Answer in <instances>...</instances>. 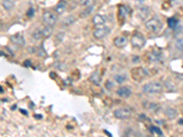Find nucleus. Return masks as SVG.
I'll return each mask as SVG.
<instances>
[{
	"mask_svg": "<svg viewBox=\"0 0 183 137\" xmlns=\"http://www.w3.org/2000/svg\"><path fill=\"white\" fill-rule=\"evenodd\" d=\"M128 42L127 38L125 36H118L113 40V45L117 48H124L126 46Z\"/></svg>",
	"mask_w": 183,
	"mask_h": 137,
	"instance_id": "nucleus-10",
	"label": "nucleus"
},
{
	"mask_svg": "<svg viewBox=\"0 0 183 137\" xmlns=\"http://www.w3.org/2000/svg\"><path fill=\"white\" fill-rule=\"evenodd\" d=\"M117 95L121 98H129L132 95V91L130 88L126 86H123L117 90Z\"/></svg>",
	"mask_w": 183,
	"mask_h": 137,
	"instance_id": "nucleus-9",
	"label": "nucleus"
},
{
	"mask_svg": "<svg viewBox=\"0 0 183 137\" xmlns=\"http://www.w3.org/2000/svg\"><path fill=\"white\" fill-rule=\"evenodd\" d=\"M66 7H67L66 2L64 1V0H61V1L56 5L54 10H55V13L57 15H61L62 13H64V11L66 10Z\"/></svg>",
	"mask_w": 183,
	"mask_h": 137,
	"instance_id": "nucleus-12",
	"label": "nucleus"
},
{
	"mask_svg": "<svg viewBox=\"0 0 183 137\" xmlns=\"http://www.w3.org/2000/svg\"><path fill=\"white\" fill-rule=\"evenodd\" d=\"M92 21H93V24L95 27H97V28L98 27H103V26H105V24L106 22V18H105V16H103V15H101V14H96L93 17Z\"/></svg>",
	"mask_w": 183,
	"mask_h": 137,
	"instance_id": "nucleus-8",
	"label": "nucleus"
},
{
	"mask_svg": "<svg viewBox=\"0 0 183 137\" xmlns=\"http://www.w3.org/2000/svg\"><path fill=\"white\" fill-rule=\"evenodd\" d=\"M152 130L153 131H155L156 133H159V134H162V132L159 130V128H157V127H154V126H152Z\"/></svg>",
	"mask_w": 183,
	"mask_h": 137,
	"instance_id": "nucleus-26",
	"label": "nucleus"
},
{
	"mask_svg": "<svg viewBox=\"0 0 183 137\" xmlns=\"http://www.w3.org/2000/svg\"><path fill=\"white\" fill-rule=\"evenodd\" d=\"M76 17L73 16V15H71V16H67L65 17L61 21V26L62 27H69L72 25V24L75 22Z\"/></svg>",
	"mask_w": 183,
	"mask_h": 137,
	"instance_id": "nucleus-13",
	"label": "nucleus"
},
{
	"mask_svg": "<svg viewBox=\"0 0 183 137\" xmlns=\"http://www.w3.org/2000/svg\"><path fill=\"white\" fill-rule=\"evenodd\" d=\"M160 53L157 51H152L151 53H149V58L153 61H157L160 58Z\"/></svg>",
	"mask_w": 183,
	"mask_h": 137,
	"instance_id": "nucleus-21",
	"label": "nucleus"
},
{
	"mask_svg": "<svg viewBox=\"0 0 183 137\" xmlns=\"http://www.w3.org/2000/svg\"><path fill=\"white\" fill-rule=\"evenodd\" d=\"M93 9H95V4L92 5V6H90V7H85L84 10L80 13V17H88L89 15H90L93 11Z\"/></svg>",
	"mask_w": 183,
	"mask_h": 137,
	"instance_id": "nucleus-17",
	"label": "nucleus"
},
{
	"mask_svg": "<svg viewBox=\"0 0 183 137\" xmlns=\"http://www.w3.org/2000/svg\"><path fill=\"white\" fill-rule=\"evenodd\" d=\"M131 9L126 5H120L118 6V20L120 24H123L126 20V18L130 16Z\"/></svg>",
	"mask_w": 183,
	"mask_h": 137,
	"instance_id": "nucleus-5",
	"label": "nucleus"
},
{
	"mask_svg": "<svg viewBox=\"0 0 183 137\" xmlns=\"http://www.w3.org/2000/svg\"><path fill=\"white\" fill-rule=\"evenodd\" d=\"M2 6L6 10L9 11L11 10V9H13L15 6V2L14 0H2Z\"/></svg>",
	"mask_w": 183,
	"mask_h": 137,
	"instance_id": "nucleus-16",
	"label": "nucleus"
},
{
	"mask_svg": "<svg viewBox=\"0 0 183 137\" xmlns=\"http://www.w3.org/2000/svg\"><path fill=\"white\" fill-rule=\"evenodd\" d=\"M113 79H115V81L117 82V83H123L124 81H125L126 80V77L125 75H115V77H113Z\"/></svg>",
	"mask_w": 183,
	"mask_h": 137,
	"instance_id": "nucleus-23",
	"label": "nucleus"
},
{
	"mask_svg": "<svg viewBox=\"0 0 183 137\" xmlns=\"http://www.w3.org/2000/svg\"><path fill=\"white\" fill-rule=\"evenodd\" d=\"M131 114H132V111L128 108H118L113 111V116L120 120H126L127 118H129Z\"/></svg>",
	"mask_w": 183,
	"mask_h": 137,
	"instance_id": "nucleus-6",
	"label": "nucleus"
},
{
	"mask_svg": "<svg viewBox=\"0 0 183 137\" xmlns=\"http://www.w3.org/2000/svg\"><path fill=\"white\" fill-rule=\"evenodd\" d=\"M175 46L177 48V50H179L180 52H182V50H183V40L182 38H178V40H176V43H175Z\"/></svg>",
	"mask_w": 183,
	"mask_h": 137,
	"instance_id": "nucleus-24",
	"label": "nucleus"
},
{
	"mask_svg": "<svg viewBox=\"0 0 183 137\" xmlns=\"http://www.w3.org/2000/svg\"><path fill=\"white\" fill-rule=\"evenodd\" d=\"M10 40L14 44H16V45H18V46L25 45V40L21 33H17L15 34V35H12L10 37Z\"/></svg>",
	"mask_w": 183,
	"mask_h": 137,
	"instance_id": "nucleus-11",
	"label": "nucleus"
},
{
	"mask_svg": "<svg viewBox=\"0 0 183 137\" xmlns=\"http://www.w3.org/2000/svg\"><path fill=\"white\" fill-rule=\"evenodd\" d=\"M42 34H43V38H49L52 34V28L48 27V26L44 27L42 28Z\"/></svg>",
	"mask_w": 183,
	"mask_h": 137,
	"instance_id": "nucleus-20",
	"label": "nucleus"
},
{
	"mask_svg": "<svg viewBox=\"0 0 183 137\" xmlns=\"http://www.w3.org/2000/svg\"><path fill=\"white\" fill-rule=\"evenodd\" d=\"M146 42L147 40L145 36L138 31H135L131 37V44L136 48H139L140 50V48H144V46L146 45Z\"/></svg>",
	"mask_w": 183,
	"mask_h": 137,
	"instance_id": "nucleus-3",
	"label": "nucleus"
},
{
	"mask_svg": "<svg viewBox=\"0 0 183 137\" xmlns=\"http://www.w3.org/2000/svg\"><path fill=\"white\" fill-rule=\"evenodd\" d=\"M163 89V86L160 82H148L143 86L142 91L147 94H154L159 93Z\"/></svg>",
	"mask_w": 183,
	"mask_h": 137,
	"instance_id": "nucleus-2",
	"label": "nucleus"
},
{
	"mask_svg": "<svg viewBox=\"0 0 183 137\" xmlns=\"http://www.w3.org/2000/svg\"><path fill=\"white\" fill-rule=\"evenodd\" d=\"M167 26H169L171 29H177L178 28H179L180 26V20L179 19H177L175 17H169V18H167Z\"/></svg>",
	"mask_w": 183,
	"mask_h": 137,
	"instance_id": "nucleus-14",
	"label": "nucleus"
},
{
	"mask_svg": "<svg viewBox=\"0 0 183 137\" xmlns=\"http://www.w3.org/2000/svg\"><path fill=\"white\" fill-rule=\"evenodd\" d=\"M110 32L109 28H107L105 26L103 27H98L95 29L93 31V37H95L96 40H101V38H103L105 37H106Z\"/></svg>",
	"mask_w": 183,
	"mask_h": 137,
	"instance_id": "nucleus-7",
	"label": "nucleus"
},
{
	"mask_svg": "<svg viewBox=\"0 0 183 137\" xmlns=\"http://www.w3.org/2000/svg\"><path fill=\"white\" fill-rule=\"evenodd\" d=\"M177 114H178V111L173 108H167L166 111V115L169 117V119H174L177 116Z\"/></svg>",
	"mask_w": 183,
	"mask_h": 137,
	"instance_id": "nucleus-19",
	"label": "nucleus"
},
{
	"mask_svg": "<svg viewBox=\"0 0 183 137\" xmlns=\"http://www.w3.org/2000/svg\"><path fill=\"white\" fill-rule=\"evenodd\" d=\"M90 80L95 83V84H99V82L101 81V76L99 74V72L98 71L93 72L90 77Z\"/></svg>",
	"mask_w": 183,
	"mask_h": 137,
	"instance_id": "nucleus-18",
	"label": "nucleus"
},
{
	"mask_svg": "<svg viewBox=\"0 0 183 137\" xmlns=\"http://www.w3.org/2000/svg\"><path fill=\"white\" fill-rule=\"evenodd\" d=\"M42 18H43V22L45 23V25L48 27H54L56 25L58 17L57 15L52 12V11H45L42 15Z\"/></svg>",
	"mask_w": 183,
	"mask_h": 137,
	"instance_id": "nucleus-4",
	"label": "nucleus"
},
{
	"mask_svg": "<svg viewBox=\"0 0 183 137\" xmlns=\"http://www.w3.org/2000/svg\"><path fill=\"white\" fill-rule=\"evenodd\" d=\"M95 3V0H80V5L84 7H90Z\"/></svg>",
	"mask_w": 183,
	"mask_h": 137,
	"instance_id": "nucleus-22",
	"label": "nucleus"
},
{
	"mask_svg": "<svg viewBox=\"0 0 183 137\" xmlns=\"http://www.w3.org/2000/svg\"><path fill=\"white\" fill-rule=\"evenodd\" d=\"M34 14H35V9H34L33 7L28 8V11H27V13H26V15L28 16V17H29V18L33 17Z\"/></svg>",
	"mask_w": 183,
	"mask_h": 137,
	"instance_id": "nucleus-25",
	"label": "nucleus"
},
{
	"mask_svg": "<svg viewBox=\"0 0 183 137\" xmlns=\"http://www.w3.org/2000/svg\"><path fill=\"white\" fill-rule=\"evenodd\" d=\"M145 26L147 29H148L149 31L154 32V33H159L163 28V23L159 18V17H154L150 19H148L146 22Z\"/></svg>",
	"mask_w": 183,
	"mask_h": 137,
	"instance_id": "nucleus-1",
	"label": "nucleus"
},
{
	"mask_svg": "<svg viewBox=\"0 0 183 137\" xmlns=\"http://www.w3.org/2000/svg\"><path fill=\"white\" fill-rule=\"evenodd\" d=\"M32 37L34 40H41L43 38V34H42V28H37L34 29V31L32 32Z\"/></svg>",
	"mask_w": 183,
	"mask_h": 137,
	"instance_id": "nucleus-15",
	"label": "nucleus"
}]
</instances>
